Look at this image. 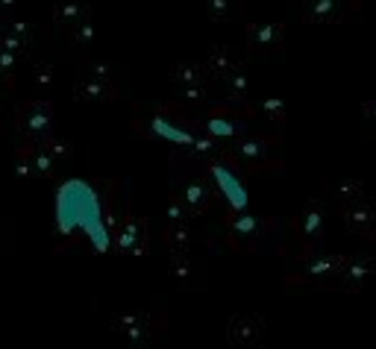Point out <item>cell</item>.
<instances>
[{
	"label": "cell",
	"instance_id": "2e32d148",
	"mask_svg": "<svg viewBox=\"0 0 376 349\" xmlns=\"http://www.w3.org/2000/svg\"><path fill=\"white\" fill-rule=\"evenodd\" d=\"M74 100H86V103H112L118 100V85L112 76H86L74 83Z\"/></svg>",
	"mask_w": 376,
	"mask_h": 349
},
{
	"label": "cell",
	"instance_id": "7a4b0ae2",
	"mask_svg": "<svg viewBox=\"0 0 376 349\" xmlns=\"http://www.w3.org/2000/svg\"><path fill=\"white\" fill-rule=\"evenodd\" d=\"M280 220L265 218V215H253L244 208H229L224 215V244L232 253H259V249L273 238Z\"/></svg>",
	"mask_w": 376,
	"mask_h": 349
},
{
	"label": "cell",
	"instance_id": "484cf974",
	"mask_svg": "<svg viewBox=\"0 0 376 349\" xmlns=\"http://www.w3.org/2000/svg\"><path fill=\"white\" fill-rule=\"evenodd\" d=\"M68 32V38L76 45V47H89L94 38H97V24H94V18L91 15H86L83 21H76L71 30H65Z\"/></svg>",
	"mask_w": 376,
	"mask_h": 349
},
{
	"label": "cell",
	"instance_id": "8992f818",
	"mask_svg": "<svg viewBox=\"0 0 376 349\" xmlns=\"http://www.w3.org/2000/svg\"><path fill=\"white\" fill-rule=\"evenodd\" d=\"M324 218H326L324 200H306L300 206V211L291 218V235H294L297 249H300V256L321 249V244H324Z\"/></svg>",
	"mask_w": 376,
	"mask_h": 349
},
{
	"label": "cell",
	"instance_id": "d6a6232c",
	"mask_svg": "<svg viewBox=\"0 0 376 349\" xmlns=\"http://www.w3.org/2000/svg\"><path fill=\"white\" fill-rule=\"evenodd\" d=\"M362 121L376 132V97H373V100H365L362 103Z\"/></svg>",
	"mask_w": 376,
	"mask_h": 349
},
{
	"label": "cell",
	"instance_id": "836d02e7",
	"mask_svg": "<svg viewBox=\"0 0 376 349\" xmlns=\"http://www.w3.org/2000/svg\"><path fill=\"white\" fill-rule=\"evenodd\" d=\"M86 76H112V68L101 62H86Z\"/></svg>",
	"mask_w": 376,
	"mask_h": 349
},
{
	"label": "cell",
	"instance_id": "f1b7e54d",
	"mask_svg": "<svg viewBox=\"0 0 376 349\" xmlns=\"http://www.w3.org/2000/svg\"><path fill=\"white\" fill-rule=\"evenodd\" d=\"M33 85L38 88V91H50L53 85H56V68L50 65V62H35L33 65Z\"/></svg>",
	"mask_w": 376,
	"mask_h": 349
},
{
	"label": "cell",
	"instance_id": "9a60e30c",
	"mask_svg": "<svg viewBox=\"0 0 376 349\" xmlns=\"http://www.w3.org/2000/svg\"><path fill=\"white\" fill-rule=\"evenodd\" d=\"M244 56H247V47H232V45H215V47H209L206 59H203V68L209 73V80L221 83L224 76H229L232 71H239L244 65Z\"/></svg>",
	"mask_w": 376,
	"mask_h": 349
},
{
	"label": "cell",
	"instance_id": "603a6c76",
	"mask_svg": "<svg viewBox=\"0 0 376 349\" xmlns=\"http://www.w3.org/2000/svg\"><path fill=\"white\" fill-rule=\"evenodd\" d=\"M168 80L173 85H186V83H203V80H209V73H206L203 62H173L168 68Z\"/></svg>",
	"mask_w": 376,
	"mask_h": 349
},
{
	"label": "cell",
	"instance_id": "4fadbf2b",
	"mask_svg": "<svg viewBox=\"0 0 376 349\" xmlns=\"http://www.w3.org/2000/svg\"><path fill=\"white\" fill-rule=\"evenodd\" d=\"M244 47L262 56H280L285 50V24L280 21H247Z\"/></svg>",
	"mask_w": 376,
	"mask_h": 349
},
{
	"label": "cell",
	"instance_id": "d4e9b609",
	"mask_svg": "<svg viewBox=\"0 0 376 349\" xmlns=\"http://www.w3.org/2000/svg\"><path fill=\"white\" fill-rule=\"evenodd\" d=\"M326 194H329V200L335 206H341V203H350L355 200L359 194H365V182L362 179H344V182H329L326 185Z\"/></svg>",
	"mask_w": 376,
	"mask_h": 349
},
{
	"label": "cell",
	"instance_id": "f546056e",
	"mask_svg": "<svg viewBox=\"0 0 376 349\" xmlns=\"http://www.w3.org/2000/svg\"><path fill=\"white\" fill-rule=\"evenodd\" d=\"M12 167H15V173H18V179H35V170H33V159H30L27 141L18 144L15 159H12Z\"/></svg>",
	"mask_w": 376,
	"mask_h": 349
},
{
	"label": "cell",
	"instance_id": "d6986e66",
	"mask_svg": "<svg viewBox=\"0 0 376 349\" xmlns=\"http://www.w3.org/2000/svg\"><path fill=\"white\" fill-rule=\"evenodd\" d=\"M221 85H224L221 88L224 103H229V106H250V80H247L244 68H239V71H232L229 76H224Z\"/></svg>",
	"mask_w": 376,
	"mask_h": 349
},
{
	"label": "cell",
	"instance_id": "7c38bea8",
	"mask_svg": "<svg viewBox=\"0 0 376 349\" xmlns=\"http://www.w3.org/2000/svg\"><path fill=\"white\" fill-rule=\"evenodd\" d=\"M227 341L229 346H250V349L265 346L268 341L265 317L253 312H232L227 317Z\"/></svg>",
	"mask_w": 376,
	"mask_h": 349
},
{
	"label": "cell",
	"instance_id": "5b68a950",
	"mask_svg": "<svg viewBox=\"0 0 376 349\" xmlns=\"http://www.w3.org/2000/svg\"><path fill=\"white\" fill-rule=\"evenodd\" d=\"M176 197L183 200L186 211L191 218H206L209 211L217 206V188L212 185L209 179V173L197 165L191 173H186V177L176 182Z\"/></svg>",
	"mask_w": 376,
	"mask_h": 349
},
{
	"label": "cell",
	"instance_id": "ba28073f",
	"mask_svg": "<svg viewBox=\"0 0 376 349\" xmlns=\"http://www.w3.org/2000/svg\"><path fill=\"white\" fill-rule=\"evenodd\" d=\"M112 232H115V253H124V256L150 253V220L147 218L124 211Z\"/></svg>",
	"mask_w": 376,
	"mask_h": 349
},
{
	"label": "cell",
	"instance_id": "d590c367",
	"mask_svg": "<svg viewBox=\"0 0 376 349\" xmlns=\"http://www.w3.org/2000/svg\"><path fill=\"white\" fill-rule=\"evenodd\" d=\"M0 47H4V45H0Z\"/></svg>",
	"mask_w": 376,
	"mask_h": 349
},
{
	"label": "cell",
	"instance_id": "e0dca14e",
	"mask_svg": "<svg viewBox=\"0 0 376 349\" xmlns=\"http://www.w3.org/2000/svg\"><path fill=\"white\" fill-rule=\"evenodd\" d=\"M30 42H33V27L27 21H18V18H9V15L0 21V45L12 50L18 59L30 50Z\"/></svg>",
	"mask_w": 376,
	"mask_h": 349
},
{
	"label": "cell",
	"instance_id": "277c9868",
	"mask_svg": "<svg viewBox=\"0 0 376 349\" xmlns=\"http://www.w3.org/2000/svg\"><path fill=\"white\" fill-rule=\"evenodd\" d=\"M347 256L341 253H306L288 273V285H309L318 290H338V273Z\"/></svg>",
	"mask_w": 376,
	"mask_h": 349
},
{
	"label": "cell",
	"instance_id": "30bf717a",
	"mask_svg": "<svg viewBox=\"0 0 376 349\" xmlns=\"http://www.w3.org/2000/svg\"><path fill=\"white\" fill-rule=\"evenodd\" d=\"M168 273L186 290H197L206 282V259L194 247L168 249Z\"/></svg>",
	"mask_w": 376,
	"mask_h": 349
},
{
	"label": "cell",
	"instance_id": "e575fe53",
	"mask_svg": "<svg viewBox=\"0 0 376 349\" xmlns=\"http://www.w3.org/2000/svg\"><path fill=\"white\" fill-rule=\"evenodd\" d=\"M370 247H373V249H376V238H373V241H370Z\"/></svg>",
	"mask_w": 376,
	"mask_h": 349
},
{
	"label": "cell",
	"instance_id": "3957f363",
	"mask_svg": "<svg viewBox=\"0 0 376 349\" xmlns=\"http://www.w3.org/2000/svg\"><path fill=\"white\" fill-rule=\"evenodd\" d=\"M109 329L115 335H121L132 346H153L159 343L162 335L168 332V314L162 308H144V312L132 314H115L109 320Z\"/></svg>",
	"mask_w": 376,
	"mask_h": 349
},
{
	"label": "cell",
	"instance_id": "9c48e42d",
	"mask_svg": "<svg viewBox=\"0 0 376 349\" xmlns=\"http://www.w3.org/2000/svg\"><path fill=\"white\" fill-rule=\"evenodd\" d=\"M15 121H18V132H21L27 141H42L47 135H53V124H56L53 103L50 100H27L18 106Z\"/></svg>",
	"mask_w": 376,
	"mask_h": 349
},
{
	"label": "cell",
	"instance_id": "6da1fadb",
	"mask_svg": "<svg viewBox=\"0 0 376 349\" xmlns=\"http://www.w3.org/2000/svg\"><path fill=\"white\" fill-rule=\"evenodd\" d=\"M283 144V135H268V132H244L239 135L229 147H224V162L235 167L241 177L250 173H262V170H280L283 162L273 159V150Z\"/></svg>",
	"mask_w": 376,
	"mask_h": 349
},
{
	"label": "cell",
	"instance_id": "5bb4252c",
	"mask_svg": "<svg viewBox=\"0 0 376 349\" xmlns=\"http://www.w3.org/2000/svg\"><path fill=\"white\" fill-rule=\"evenodd\" d=\"M376 276V256L373 253H362V256H347L338 273V290L344 294H355L368 285V279Z\"/></svg>",
	"mask_w": 376,
	"mask_h": 349
},
{
	"label": "cell",
	"instance_id": "8fae6325",
	"mask_svg": "<svg viewBox=\"0 0 376 349\" xmlns=\"http://www.w3.org/2000/svg\"><path fill=\"white\" fill-rule=\"evenodd\" d=\"M338 218L347 226V232L365 238L368 244L376 238V200L368 194H359L355 200L338 206Z\"/></svg>",
	"mask_w": 376,
	"mask_h": 349
},
{
	"label": "cell",
	"instance_id": "ffe728a7",
	"mask_svg": "<svg viewBox=\"0 0 376 349\" xmlns=\"http://www.w3.org/2000/svg\"><path fill=\"white\" fill-rule=\"evenodd\" d=\"M86 15H91L86 0H53V24L59 30H71Z\"/></svg>",
	"mask_w": 376,
	"mask_h": 349
},
{
	"label": "cell",
	"instance_id": "ac0fdd59",
	"mask_svg": "<svg viewBox=\"0 0 376 349\" xmlns=\"http://www.w3.org/2000/svg\"><path fill=\"white\" fill-rule=\"evenodd\" d=\"M176 94V103L186 112H194V109H206L215 103V88H212V80H203V83H186V85H176L173 88Z\"/></svg>",
	"mask_w": 376,
	"mask_h": 349
},
{
	"label": "cell",
	"instance_id": "7402d4cb",
	"mask_svg": "<svg viewBox=\"0 0 376 349\" xmlns=\"http://www.w3.org/2000/svg\"><path fill=\"white\" fill-rule=\"evenodd\" d=\"M203 6H206V18L212 24H232V21H239L244 12L241 0H203Z\"/></svg>",
	"mask_w": 376,
	"mask_h": 349
},
{
	"label": "cell",
	"instance_id": "44dd1931",
	"mask_svg": "<svg viewBox=\"0 0 376 349\" xmlns=\"http://www.w3.org/2000/svg\"><path fill=\"white\" fill-rule=\"evenodd\" d=\"M27 141V138H24ZM27 150H30V159H33V170H35V179H56V173H59V165L53 156H50V150L42 144V141H27Z\"/></svg>",
	"mask_w": 376,
	"mask_h": 349
},
{
	"label": "cell",
	"instance_id": "52a82bcc",
	"mask_svg": "<svg viewBox=\"0 0 376 349\" xmlns=\"http://www.w3.org/2000/svg\"><path fill=\"white\" fill-rule=\"evenodd\" d=\"M362 9V0H294L297 21L303 24H344Z\"/></svg>",
	"mask_w": 376,
	"mask_h": 349
},
{
	"label": "cell",
	"instance_id": "4dcf8cb0",
	"mask_svg": "<svg viewBox=\"0 0 376 349\" xmlns=\"http://www.w3.org/2000/svg\"><path fill=\"white\" fill-rule=\"evenodd\" d=\"M191 220V215L186 211L183 200L176 197V191H171V197H168V211H165V223L162 226H176V223H186Z\"/></svg>",
	"mask_w": 376,
	"mask_h": 349
},
{
	"label": "cell",
	"instance_id": "cb8c5ba5",
	"mask_svg": "<svg viewBox=\"0 0 376 349\" xmlns=\"http://www.w3.org/2000/svg\"><path fill=\"white\" fill-rule=\"evenodd\" d=\"M162 241L168 249H180V247H194L197 244V235L191 223H176V226H162Z\"/></svg>",
	"mask_w": 376,
	"mask_h": 349
},
{
	"label": "cell",
	"instance_id": "83f0119b",
	"mask_svg": "<svg viewBox=\"0 0 376 349\" xmlns=\"http://www.w3.org/2000/svg\"><path fill=\"white\" fill-rule=\"evenodd\" d=\"M42 144L50 150V156L59 162V165H68L74 159V144L68 138H59V135H47V138H42Z\"/></svg>",
	"mask_w": 376,
	"mask_h": 349
},
{
	"label": "cell",
	"instance_id": "1f68e13d",
	"mask_svg": "<svg viewBox=\"0 0 376 349\" xmlns=\"http://www.w3.org/2000/svg\"><path fill=\"white\" fill-rule=\"evenodd\" d=\"M15 65H18V56L6 47H0V83L4 85H15Z\"/></svg>",
	"mask_w": 376,
	"mask_h": 349
},
{
	"label": "cell",
	"instance_id": "4316f807",
	"mask_svg": "<svg viewBox=\"0 0 376 349\" xmlns=\"http://www.w3.org/2000/svg\"><path fill=\"white\" fill-rule=\"evenodd\" d=\"M285 109L288 106H285L283 97H265V100L256 106V112H262L276 129H283V124H285Z\"/></svg>",
	"mask_w": 376,
	"mask_h": 349
}]
</instances>
